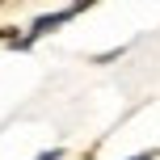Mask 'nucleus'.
<instances>
[{
    "label": "nucleus",
    "instance_id": "obj_1",
    "mask_svg": "<svg viewBox=\"0 0 160 160\" xmlns=\"http://www.w3.org/2000/svg\"><path fill=\"white\" fill-rule=\"evenodd\" d=\"M72 13H76V8H63V13H51V17H38V21H34V30H30V38H38V34H51V30H55V25H63L68 17H72ZM30 38H25V42H30Z\"/></svg>",
    "mask_w": 160,
    "mask_h": 160
},
{
    "label": "nucleus",
    "instance_id": "obj_2",
    "mask_svg": "<svg viewBox=\"0 0 160 160\" xmlns=\"http://www.w3.org/2000/svg\"><path fill=\"white\" fill-rule=\"evenodd\" d=\"M131 160H156V156H131Z\"/></svg>",
    "mask_w": 160,
    "mask_h": 160
}]
</instances>
